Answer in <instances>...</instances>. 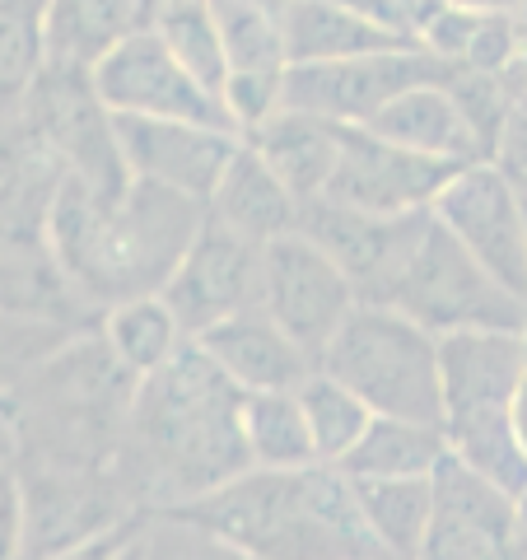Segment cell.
Here are the masks:
<instances>
[{
	"instance_id": "cell-1",
	"label": "cell",
	"mask_w": 527,
	"mask_h": 560,
	"mask_svg": "<svg viewBox=\"0 0 527 560\" xmlns=\"http://www.w3.org/2000/svg\"><path fill=\"white\" fill-rule=\"evenodd\" d=\"M201 224L206 201L164 183L131 173L121 187H94L66 173L47 215V248L84 300L113 308L136 294H164Z\"/></svg>"
},
{
	"instance_id": "cell-2",
	"label": "cell",
	"mask_w": 527,
	"mask_h": 560,
	"mask_svg": "<svg viewBox=\"0 0 527 560\" xmlns=\"http://www.w3.org/2000/svg\"><path fill=\"white\" fill-rule=\"evenodd\" d=\"M131 434L154 486L164 481L183 500H197L253 467L243 440V388L197 337H187L164 370L140 378Z\"/></svg>"
},
{
	"instance_id": "cell-3",
	"label": "cell",
	"mask_w": 527,
	"mask_h": 560,
	"mask_svg": "<svg viewBox=\"0 0 527 560\" xmlns=\"http://www.w3.org/2000/svg\"><path fill=\"white\" fill-rule=\"evenodd\" d=\"M323 370L360 393L374 416H407L444 425V364L438 337L407 308L360 300L323 350Z\"/></svg>"
},
{
	"instance_id": "cell-4",
	"label": "cell",
	"mask_w": 527,
	"mask_h": 560,
	"mask_svg": "<svg viewBox=\"0 0 527 560\" xmlns=\"http://www.w3.org/2000/svg\"><path fill=\"white\" fill-rule=\"evenodd\" d=\"M388 304L407 308L434 337L462 327H527V300L508 290L448 224H438V215L415 243Z\"/></svg>"
},
{
	"instance_id": "cell-5",
	"label": "cell",
	"mask_w": 527,
	"mask_h": 560,
	"mask_svg": "<svg viewBox=\"0 0 527 560\" xmlns=\"http://www.w3.org/2000/svg\"><path fill=\"white\" fill-rule=\"evenodd\" d=\"M94 90L108 113H131V117H183V121H210V127H234L220 90H210L183 66V57L164 43L160 28L140 24L127 33L108 57H98L90 70Z\"/></svg>"
},
{
	"instance_id": "cell-6",
	"label": "cell",
	"mask_w": 527,
	"mask_h": 560,
	"mask_svg": "<svg viewBox=\"0 0 527 560\" xmlns=\"http://www.w3.org/2000/svg\"><path fill=\"white\" fill-rule=\"evenodd\" d=\"M453 61L438 51L420 47H393V51H368L350 61H304L285 70V108H304L350 127H368L397 94L425 80H448Z\"/></svg>"
},
{
	"instance_id": "cell-7",
	"label": "cell",
	"mask_w": 527,
	"mask_h": 560,
	"mask_svg": "<svg viewBox=\"0 0 527 560\" xmlns=\"http://www.w3.org/2000/svg\"><path fill=\"white\" fill-rule=\"evenodd\" d=\"M364 300L350 271L331 257L323 243H313L304 230L280 234L267 243V290L261 308L290 331V337L323 360V350L341 331V323Z\"/></svg>"
},
{
	"instance_id": "cell-8",
	"label": "cell",
	"mask_w": 527,
	"mask_h": 560,
	"mask_svg": "<svg viewBox=\"0 0 527 560\" xmlns=\"http://www.w3.org/2000/svg\"><path fill=\"white\" fill-rule=\"evenodd\" d=\"M261 290H267V243L238 234L234 224L210 215L206 206V224L197 243L187 248L178 271L164 285V300L178 313L183 331L201 337L206 327L234 318L243 308H257Z\"/></svg>"
},
{
	"instance_id": "cell-9",
	"label": "cell",
	"mask_w": 527,
	"mask_h": 560,
	"mask_svg": "<svg viewBox=\"0 0 527 560\" xmlns=\"http://www.w3.org/2000/svg\"><path fill=\"white\" fill-rule=\"evenodd\" d=\"M434 215L527 300V191L495 160L453 173V183L434 197Z\"/></svg>"
},
{
	"instance_id": "cell-10",
	"label": "cell",
	"mask_w": 527,
	"mask_h": 560,
	"mask_svg": "<svg viewBox=\"0 0 527 560\" xmlns=\"http://www.w3.org/2000/svg\"><path fill=\"white\" fill-rule=\"evenodd\" d=\"M430 220H434V206L407 210V215H378V210L346 206L337 197H313L298 210V230L313 243H323L350 271L364 300H378V304H388L397 276L407 271Z\"/></svg>"
},
{
	"instance_id": "cell-11",
	"label": "cell",
	"mask_w": 527,
	"mask_h": 560,
	"mask_svg": "<svg viewBox=\"0 0 527 560\" xmlns=\"http://www.w3.org/2000/svg\"><path fill=\"white\" fill-rule=\"evenodd\" d=\"M121 160L136 178L164 183L173 191H187L197 201H210L234 164L243 145V131L210 127V121H183V117H131L113 113Z\"/></svg>"
},
{
	"instance_id": "cell-12",
	"label": "cell",
	"mask_w": 527,
	"mask_h": 560,
	"mask_svg": "<svg viewBox=\"0 0 527 560\" xmlns=\"http://www.w3.org/2000/svg\"><path fill=\"white\" fill-rule=\"evenodd\" d=\"M458 168L462 164L397 145V140L368 127H346L341 164L331 173V187L323 197H337L360 210H378V215H407V210L434 206V197L453 183Z\"/></svg>"
},
{
	"instance_id": "cell-13",
	"label": "cell",
	"mask_w": 527,
	"mask_h": 560,
	"mask_svg": "<svg viewBox=\"0 0 527 560\" xmlns=\"http://www.w3.org/2000/svg\"><path fill=\"white\" fill-rule=\"evenodd\" d=\"M514 504L504 486L481 477L458 453H444L434 467V523L425 556L430 560H495L514 556Z\"/></svg>"
},
{
	"instance_id": "cell-14",
	"label": "cell",
	"mask_w": 527,
	"mask_h": 560,
	"mask_svg": "<svg viewBox=\"0 0 527 560\" xmlns=\"http://www.w3.org/2000/svg\"><path fill=\"white\" fill-rule=\"evenodd\" d=\"M527 360V327H462L438 337L444 364V420L471 411H514Z\"/></svg>"
},
{
	"instance_id": "cell-15",
	"label": "cell",
	"mask_w": 527,
	"mask_h": 560,
	"mask_svg": "<svg viewBox=\"0 0 527 560\" xmlns=\"http://www.w3.org/2000/svg\"><path fill=\"white\" fill-rule=\"evenodd\" d=\"M206 355L230 374L243 393H271V388H298L318 360L298 346L285 327H280L267 308H243L234 318L206 327L201 337Z\"/></svg>"
},
{
	"instance_id": "cell-16",
	"label": "cell",
	"mask_w": 527,
	"mask_h": 560,
	"mask_svg": "<svg viewBox=\"0 0 527 560\" xmlns=\"http://www.w3.org/2000/svg\"><path fill=\"white\" fill-rule=\"evenodd\" d=\"M368 131L388 136L397 145H411L420 154H434V160H453V164L490 160L481 131L471 127L462 98L453 94V75L411 84L407 94H397L388 108L368 121Z\"/></svg>"
},
{
	"instance_id": "cell-17",
	"label": "cell",
	"mask_w": 527,
	"mask_h": 560,
	"mask_svg": "<svg viewBox=\"0 0 527 560\" xmlns=\"http://www.w3.org/2000/svg\"><path fill=\"white\" fill-rule=\"evenodd\" d=\"M206 206H210V215H220L224 224H234L238 234H248L257 243L294 234L298 210H304V201L294 197V187L280 178V173L271 168V160L253 145L248 136H243L234 164L224 168L215 197H210Z\"/></svg>"
},
{
	"instance_id": "cell-18",
	"label": "cell",
	"mask_w": 527,
	"mask_h": 560,
	"mask_svg": "<svg viewBox=\"0 0 527 560\" xmlns=\"http://www.w3.org/2000/svg\"><path fill=\"white\" fill-rule=\"evenodd\" d=\"M346 127L350 121H331L304 108H280L257 131H248V140L267 154L280 178L294 187L298 201H313L331 187V173L341 164Z\"/></svg>"
},
{
	"instance_id": "cell-19",
	"label": "cell",
	"mask_w": 527,
	"mask_h": 560,
	"mask_svg": "<svg viewBox=\"0 0 527 560\" xmlns=\"http://www.w3.org/2000/svg\"><path fill=\"white\" fill-rule=\"evenodd\" d=\"M393 47H420L374 24L346 0H285V51L290 66L304 61H350L368 51H393Z\"/></svg>"
},
{
	"instance_id": "cell-20",
	"label": "cell",
	"mask_w": 527,
	"mask_h": 560,
	"mask_svg": "<svg viewBox=\"0 0 527 560\" xmlns=\"http://www.w3.org/2000/svg\"><path fill=\"white\" fill-rule=\"evenodd\" d=\"M145 24V0H51L47 66L94 70L98 57Z\"/></svg>"
},
{
	"instance_id": "cell-21",
	"label": "cell",
	"mask_w": 527,
	"mask_h": 560,
	"mask_svg": "<svg viewBox=\"0 0 527 560\" xmlns=\"http://www.w3.org/2000/svg\"><path fill=\"white\" fill-rule=\"evenodd\" d=\"M243 440H248L253 467L308 471L313 463H323L298 388L243 393Z\"/></svg>"
},
{
	"instance_id": "cell-22",
	"label": "cell",
	"mask_w": 527,
	"mask_h": 560,
	"mask_svg": "<svg viewBox=\"0 0 527 560\" xmlns=\"http://www.w3.org/2000/svg\"><path fill=\"white\" fill-rule=\"evenodd\" d=\"M355 490L383 556H425L434 523V471L430 477H355Z\"/></svg>"
},
{
	"instance_id": "cell-23",
	"label": "cell",
	"mask_w": 527,
	"mask_h": 560,
	"mask_svg": "<svg viewBox=\"0 0 527 560\" xmlns=\"http://www.w3.org/2000/svg\"><path fill=\"white\" fill-rule=\"evenodd\" d=\"M448 453V430L430 420L374 416L364 440L346 453L350 477H430Z\"/></svg>"
},
{
	"instance_id": "cell-24",
	"label": "cell",
	"mask_w": 527,
	"mask_h": 560,
	"mask_svg": "<svg viewBox=\"0 0 527 560\" xmlns=\"http://www.w3.org/2000/svg\"><path fill=\"white\" fill-rule=\"evenodd\" d=\"M103 341L117 350V360L127 364L136 378H145L178 355L187 331L164 294H136V300L103 308Z\"/></svg>"
},
{
	"instance_id": "cell-25",
	"label": "cell",
	"mask_w": 527,
	"mask_h": 560,
	"mask_svg": "<svg viewBox=\"0 0 527 560\" xmlns=\"http://www.w3.org/2000/svg\"><path fill=\"white\" fill-rule=\"evenodd\" d=\"M444 430H448V448L458 453L462 463L477 467L481 477L504 486L508 495H523L527 490V444H523L508 407L453 416V420H444Z\"/></svg>"
},
{
	"instance_id": "cell-26",
	"label": "cell",
	"mask_w": 527,
	"mask_h": 560,
	"mask_svg": "<svg viewBox=\"0 0 527 560\" xmlns=\"http://www.w3.org/2000/svg\"><path fill=\"white\" fill-rule=\"evenodd\" d=\"M145 24L164 33V43L178 51L191 75L224 94L234 66H230V47H224V33H220V20H215V5H210V0H168V5L154 10Z\"/></svg>"
},
{
	"instance_id": "cell-27",
	"label": "cell",
	"mask_w": 527,
	"mask_h": 560,
	"mask_svg": "<svg viewBox=\"0 0 527 560\" xmlns=\"http://www.w3.org/2000/svg\"><path fill=\"white\" fill-rule=\"evenodd\" d=\"M210 5H215L234 70H290L285 0H210Z\"/></svg>"
},
{
	"instance_id": "cell-28",
	"label": "cell",
	"mask_w": 527,
	"mask_h": 560,
	"mask_svg": "<svg viewBox=\"0 0 527 560\" xmlns=\"http://www.w3.org/2000/svg\"><path fill=\"white\" fill-rule=\"evenodd\" d=\"M298 397H304L313 440H318L323 463H346V453L364 440V430L374 425V407L350 393L337 374H327L323 364L313 370L304 383H298Z\"/></svg>"
},
{
	"instance_id": "cell-29",
	"label": "cell",
	"mask_w": 527,
	"mask_h": 560,
	"mask_svg": "<svg viewBox=\"0 0 527 560\" xmlns=\"http://www.w3.org/2000/svg\"><path fill=\"white\" fill-rule=\"evenodd\" d=\"M47 10L51 0H0V84L5 98H24L47 70Z\"/></svg>"
},
{
	"instance_id": "cell-30",
	"label": "cell",
	"mask_w": 527,
	"mask_h": 560,
	"mask_svg": "<svg viewBox=\"0 0 527 560\" xmlns=\"http://www.w3.org/2000/svg\"><path fill=\"white\" fill-rule=\"evenodd\" d=\"M224 103L243 136L257 131L271 113L285 108V70H234L224 84Z\"/></svg>"
},
{
	"instance_id": "cell-31",
	"label": "cell",
	"mask_w": 527,
	"mask_h": 560,
	"mask_svg": "<svg viewBox=\"0 0 527 560\" xmlns=\"http://www.w3.org/2000/svg\"><path fill=\"white\" fill-rule=\"evenodd\" d=\"M346 5H355L360 14H368L374 24H383L388 33L407 43H425L430 24L438 20V10L448 5V0H346Z\"/></svg>"
},
{
	"instance_id": "cell-32",
	"label": "cell",
	"mask_w": 527,
	"mask_h": 560,
	"mask_svg": "<svg viewBox=\"0 0 527 560\" xmlns=\"http://www.w3.org/2000/svg\"><path fill=\"white\" fill-rule=\"evenodd\" d=\"M481 14H485V10H467V5H453V0H448V5L438 10V20L430 24V33H425V47H430V51H438L444 61L462 66L471 38H477Z\"/></svg>"
},
{
	"instance_id": "cell-33",
	"label": "cell",
	"mask_w": 527,
	"mask_h": 560,
	"mask_svg": "<svg viewBox=\"0 0 527 560\" xmlns=\"http://www.w3.org/2000/svg\"><path fill=\"white\" fill-rule=\"evenodd\" d=\"M495 164L527 191V103H514V113H508V127L500 136Z\"/></svg>"
},
{
	"instance_id": "cell-34",
	"label": "cell",
	"mask_w": 527,
	"mask_h": 560,
	"mask_svg": "<svg viewBox=\"0 0 527 560\" xmlns=\"http://www.w3.org/2000/svg\"><path fill=\"white\" fill-rule=\"evenodd\" d=\"M514 556H527V490L514 504Z\"/></svg>"
},
{
	"instance_id": "cell-35",
	"label": "cell",
	"mask_w": 527,
	"mask_h": 560,
	"mask_svg": "<svg viewBox=\"0 0 527 560\" xmlns=\"http://www.w3.org/2000/svg\"><path fill=\"white\" fill-rule=\"evenodd\" d=\"M514 425L527 444V360H523V378H518V393H514Z\"/></svg>"
},
{
	"instance_id": "cell-36",
	"label": "cell",
	"mask_w": 527,
	"mask_h": 560,
	"mask_svg": "<svg viewBox=\"0 0 527 560\" xmlns=\"http://www.w3.org/2000/svg\"><path fill=\"white\" fill-rule=\"evenodd\" d=\"M453 5H467V10H518L523 0H453Z\"/></svg>"
},
{
	"instance_id": "cell-37",
	"label": "cell",
	"mask_w": 527,
	"mask_h": 560,
	"mask_svg": "<svg viewBox=\"0 0 527 560\" xmlns=\"http://www.w3.org/2000/svg\"><path fill=\"white\" fill-rule=\"evenodd\" d=\"M160 5H168V0H145V20H150V14L160 10Z\"/></svg>"
},
{
	"instance_id": "cell-38",
	"label": "cell",
	"mask_w": 527,
	"mask_h": 560,
	"mask_svg": "<svg viewBox=\"0 0 527 560\" xmlns=\"http://www.w3.org/2000/svg\"><path fill=\"white\" fill-rule=\"evenodd\" d=\"M518 14H523V24H527V0H523V5H518Z\"/></svg>"
}]
</instances>
